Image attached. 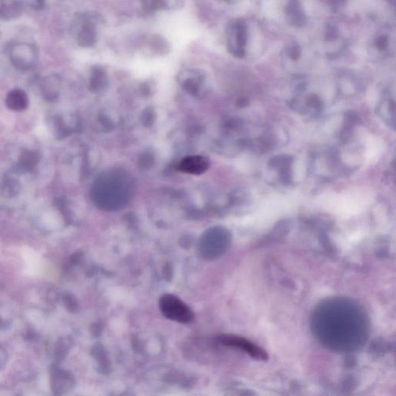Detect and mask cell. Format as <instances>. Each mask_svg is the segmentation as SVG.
Here are the masks:
<instances>
[{
  "instance_id": "cell-15",
  "label": "cell",
  "mask_w": 396,
  "mask_h": 396,
  "mask_svg": "<svg viewBox=\"0 0 396 396\" xmlns=\"http://www.w3.org/2000/svg\"><path fill=\"white\" fill-rule=\"evenodd\" d=\"M7 354L6 352L4 350L2 347H0V370L5 367V364L7 362Z\"/></svg>"
},
{
  "instance_id": "cell-13",
  "label": "cell",
  "mask_w": 396,
  "mask_h": 396,
  "mask_svg": "<svg viewBox=\"0 0 396 396\" xmlns=\"http://www.w3.org/2000/svg\"><path fill=\"white\" fill-rule=\"evenodd\" d=\"M300 48L298 44L292 45L290 50H289V55H290V58L293 60H297L300 58Z\"/></svg>"
},
{
  "instance_id": "cell-19",
  "label": "cell",
  "mask_w": 396,
  "mask_h": 396,
  "mask_svg": "<svg viewBox=\"0 0 396 396\" xmlns=\"http://www.w3.org/2000/svg\"><path fill=\"white\" fill-rule=\"evenodd\" d=\"M226 2H230L231 0H225Z\"/></svg>"
},
{
  "instance_id": "cell-5",
  "label": "cell",
  "mask_w": 396,
  "mask_h": 396,
  "mask_svg": "<svg viewBox=\"0 0 396 396\" xmlns=\"http://www.w3.org/2000/svg\"><path fill=\"white\" fill-rule=\"evenodd\" d=\"M219 342L225 346L239 348L245 353L249 354L253 359L258 360H267L268 355L265 351L245 338L225 335L219 338Z\"/></svg>"
},
{
  "instance_id": "cell-2",
  "label": "cell",
  "mask_w": 396,
  "mask_h": 396,
  "mask_svg": "<svg viewBox=\"0 0 396 396\" xmlns=\"http://www.w3.org/2000/svg\"><path fill=\"white\" fill-rule=\"evenodd\" d=\"M248 40V29L242 19H237L228 29V49L235 57L242 58L245 54Z\"/></svg>"
},
{
  "instance_id": "cell-7",
  "label": "cell",
  "mask_w": 396,
  "mask_h": 396,
  "mask_svg": "<svg viewBox=\"0 0 396 396\" xmlns=\"http://www.w3.org/2000/svg\"><path fill=\"white\" fill-rule=\"evenodd\" d=\"M208 160L202 156H190L180 163V170L186 173L200 174L208 168Z\"/></svg>"
},
{
  "instance_id": "cell-17",
  "label": "cell",
  "mask_w": 396,
  "mask_h": 396,
  "mask_svg": "<svg viewBox=\"0 0 396 396\" xmlns=\"http://www.w3.org/2000/svg\"><path fill=\"white\" fill-rule=\"evenodd\" d=\"M35 337H36V334L33 332H31V331L28 332L27 335H26V338H27L28 340L34 339Z\"/></svg>"
},
{
  "instance_id": "cell-9",
  "label": "cell",
  "mask_w": 396,
  "mask_h": 396,
  "mask_svg": "<svg viewBox=\"0 0 396 396\" xmlns=\"http://www.w3.org/2000/svg\"><path fill=\"white\" fill-rule=\"evenodd\" d=\"M287 20L290 24L302 26L305 24L306 16L298 0H290L286 9Z\"/></svg>"
},
{
  "instance_id": "cell-6",
  "label": "cell",
  "mask_w": 396,
  "mask_h": 396,
  "mask_svg": "<svg viewBox=\"0 0 396 396\" xmlns=\"http://www.w3.org/2000/svg\"><path fill=\"white\" fill-rule=\"evenodd\" d=\"M51 390L55 395H61L68 390L71 384V378L67 372L57 367L51 369Z\"/></svg>"
},
{
  "instance_id": "cell-16",
  "label": "cell",
  "mask_w": 396,
  "mask_h": 396,
  "mask_svg": "<svg viewBox=\"0 0 396 396\" xmlns=\"http://www.w3.org/2000/svg\"><path fill=\"white\" fill-rule=\"evenodd\" d=\"M33 6L35 9H43L45 5V0H33Z\"/></svg>"
},
{
  "instance_id": "cell-12",
  "label": "cell",
  "mask_w": 396,
  "mask_h": 396,
  "mask_svg": "<svg viewBox=\"0 0 396 396\" xmlns=\"http://www.w3.org/2000/svg\"><path fill=\"white\" fill-rule=\"evenodd\" d=\"M165 39L161 37H156L153 39V45L155 50L157 51H165L166 43H164Z\"/></svg>"
},
{
  "instance_id": "cell-10",
  "label": "cell",
  "mask_w": 396,
  "mask_h": 396,
  "mask_svg": "<svg viewBox=\"0 0 396 396\" xmlns=\"http://www.w3.org/2000/svg\"><path fill=\"white\" fill-rule=\"evenodd\" d=\"M177 0H142V7L146 12H153L160 9H170Z\"/></svg>"
},
{
  "instance_id": "cell-4",
  "label": "cell",
  "mask_w": 396,
  "mask_h": 396,
  "mask_svg": "<svg viewBox=\"0 0 396 396\" xmlns=\"http://www.w3.org/2000/svg\"><path fill=\"white\" fill-rule=\"evenodd\" d=\"M97 13L87 12L81 14V26L77 32V43L81 47H91L97 42V31L95 21L98 20Z\"/></svg>"
},
{
  "instance_id": "cell-18",
  "label": "cell",
  "mask_w": 396,
  "mask_h": 396,
  "mask_svg": "<svg viewBox=\"0 0 396 396\" xmlns=\"http://www.w3.org/2000/svg\"><path fill=\"white\" fill-rule=\"evenodd\" d=\"M388 1H390V2H393V3H394L395 2V0H388Z\"/></svg>"
},
{
  "instance_id": "cell-8",
  "label": "cell",
  "mask_w": 396,
  "mask_h": 396,
  "mask_svg": "<svg viewBox=\"0 0 396 396\" xmlns=\"http://www.w3.org/2000/svg\"><path fill=\"white\" fill-rule=\"evenodd\" d=\"M22 5L19 0H0V19L10 20L19 17Z\"/></svg>"
},
{
  "instance_id": "cell-1",
  "label": "cell",
  "mask_w": 396,
  "mask_h": 396,
  "mask_svg": "<svg viewBox=\"0 0 396 396\" xmlns=\"http://www.w3.org/2000/svg\"><path fill=\"white\" fill-rule=\"evenodd\" d=\"M159 307L163 315L167 319L189 324L194 319V314L183 300L173 294H164L160 297Z\"/></svg>"
},
{
  "instance_id": "cell-11",
  "label": "cell",
  "mask_w": 396,
  "mask_h": 396,
  "mask_svg": "<svg viewBox=\"0 0 396 396\" xmlns=\"http://www.w3.org/2000/svg\"><path fill=\"white\" fill-rule=\"evenodd\" d=\"M376 47L379 50H385L387 49L388 45H389V39L388 36L386 35H381L376 39Z\"/></svg>"
},
{
  "instance_id": "cell-14",
  "label": "cell",
  "mask_w": 396,
  "mask_h": 396,
  "mask_svg": "<svg viewBox=\"0 0 396 396\" xmlns=\"http://www.w3.org/2000/svg\"><path fill=\"white\" fill-rule=\"evenodd\" d=\"M338 29L335 28V26H329L328 31H327L326 37L328 40H333L338 36Z\"/></svg>"
},
{
  "instance_id": "cell-3",
  "label": "cell",
  "mask_w": 396,
  "mask_h": 396,
  "mask_svg": "<svg viewBox=\"0 0 396 396\" xmlns=\"http://www.w3.org/2000/svg\"><path fill=\"white\" fill-rule=\"evenodd\" d=\"M9 53L12 63L19 68L32 67L37 60V48L31 43H15L11 46Z\"/></svg>"
}]
</instances>
